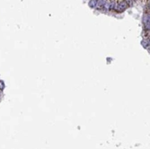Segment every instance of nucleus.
I'll return each mask as SVG.
<instances>
[{"label":"nucleus","mask_w":150,"mask_h":149,"mask_svg":"<svg viewBox=\"0 0 150 149\" xmlns=\"http://www.w3.org/2000/svg\"><path fill=\"white\" fill-rule=\"evenodd\" d=\"M141 44L143 45V47L144 48H147V46L149 47V40H142L141 42Z\"/></svg>","instance_id":"20e7f679"},{"label":"nucleus","mask_w":150,"mask_h":149,"mask_svg":"<svg viewBox=\"0 0 150 149\" xmlns=\"http://www.w3.org/2000/svg\"><path fill=\"white\" fill-rule=\"evenodd\" d=\"M143 23H144V31L149 32V13H145L144 18H143Z\"/></svg>","instance_id":"f03ea898"},{"label":"nucleus","mask_w":150,"mask_h":149,"mask_svg":"<svg viewBox=\"0 0 150 149\" xmlns=\"http://www.w3.org/2000/svg\"><path fill=\"white\" fill-rule=\"evenodd\" d=\"M128 5L125 1H120L119 3H114V6L113 9L116 10L117 12H123L125 10H127L128 8Z\"/></svg>","instance_id":"f257e3e1"},{"label":"nucleus","mask_w":150,"mask_h":149,"mask_svg":"<svg viewBox=\"0 0 150 149\" xmlns=\"http://www.w3.org/2000/svg\"><path fill=\"white\" fill-rule=\"evenodd\" d=\"M97 5V0H90L89 1V6L91 8H94Z\"/></svg>","instance_id":"7ed1b4c3"},{"label":"nucleus","mask_w":150,"mask_h":149,"mask_svg":"<svg viewBox=\"0 0 150 149\" xmlns=\"http://www.w3.org/2000/svg\"><path fill=\"white\" fill-rule=\"evenodd\" d=\"M5 82L4 81H2V80H0V91H2V90H4L5 89Z\"/></svg>","instance_id":"39448f33"}]
</instances>
